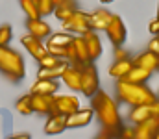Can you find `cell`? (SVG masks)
Here are the masks:
<instances>
[{"label": "cell", "instance_id": "cell-11", "mask_svg": "<svg viewBox=\"0 0 159 139\" xmlns=\"http://www.w3.org/2000/svg\"><path fill=\"white\" fill-rule=\"evenodd\" d=\"M20 43H22V46L32 54L34 59H39V58H43V56L46 54V46L43 45V39L32 35V34L22 35V37H20Z\"/></svg>", "mask_w": 159, "mask_h": 139}, {"label": "cell", "instance_id": "cell-18", "mask_svg": "<svg viewBox=\"0 0 159 139\" xmlns=\"http://www.w3.org/2000/svg\"><path fill=\"white\" fill-rule=\"evenodd\" d=\"M59 89L57 80H50V78H37L34 82V86L30 87V93H43V95H56Z\"/></svg>", "mask_w": 159, "mask_h": 139}, {"label": "cell", "instance_id": "cell-24", "mask_svg": "<svg viewBox=\"0 0 159 139\" xmlns=\"http://www.w3.org/2000/svg\"><path fill=\"white\" fill-rule=\"evenodd\" d=\"M67 65H69V63H67V59H63L59 65L50 67V69H41V67H39L37 78H50V80H57V78L61 76V72L65 71V67H67Z\"/></svg>", "mask_w": 159, "mask_h": 139}, {"label": "cell", "instance_id": "cell-3", "mask_svg": "<svg viewBox=\"0 0 159 139\" xmlns=\"http://www.w3.org/2000/svg\"><path fill=\"white\" fill-rule=\"evenodd\" d=\"M0 71H2L7 78H11L13 82L22 80L24 74H26V67H24L22 56H20L17 50L9 48L7 45L0 46Z\"/></svg>", "mask_w": 159, "mask_h": 139}, {"label": "cell", "instance_id": "cell-22", "mask_svg": "<svg viewBox=\"0 0 159 139\" xmlns=\"http://www.w3.org/2000/svg\"><path fill=\"white\" fill-rule=\"evenodd\" d=\"M76 9V2L74 0H63L61 4H57L56 6V9H54V15L63 22L65 19H69L70 15H72V11Z\"/></svg>", "mask_w": 159, "mask_h": 139}, {"label": "cell", "instance_id": "cell-31", "mask_svg": "<svg viewBox=\"0 0 159 139\" xmlns=\"http://www.w3.org/2000/svg\"><path fill=\"white\" fill-rule=\"evenodd\" d=\"M119 59H129L128 50H124V48H122V45L115 46V61H119Z\"/></svg>", "mask_w": 159, "mask_h": 139}, {"label": "cell", "instance_id": "cell-20", "mask_svg": "<svg viewBox=\"0 0 159 139\" xmlns=\"http://www.w3.org/2000/svg\"><path fill=\"white\" fill-rule=\"evenodd\" d=\"M72 45H74V50H76V59H78V63H91V59H89V50H87V45H85L83 35H74Z\"/></svg>", "mask_w": 159, "mask_h": 139}, {"label": "cell", "instance_id": "cell-26", "mask_svg": "<svg viewBox=\"0 0 159 139\" xmlns=\"http://www.w3.org/2000/svg\"><path fill=\"white\" fill-rule=\"evenodd\" d=\"M19 2H20V7H22V11L26 13L28 19H37V17H41L37 0H19Z\"/></svg>", "mask_w": 159, "mask_h": 139}, {"label": "cell", "instance_id": "cell-34", "mask_svg": "<svg viewBox=\"0 0 159 139\" xmlns=\"http://www.w3.org/2000/svg\"><path fill=\"white\" fill-rule=\"evenodd\" d=\"M120 136L124 139H135V132H133L131 128H122V130H120Z\"/></svg>", "mask_w": 159, "mask_h": 139}, {"label": "cell", "instance_id": "cell-7", "mask_svg": "<svg viewBox=\"0 0 159 139\" xmlns=\"http://www.w3.org/2000/svg\"><path fill=\"white\" fill-rule=\"evenodd\" d=\"M81 65H85V63H69L59 76L63 80V84L72 91H80V87H81V71H80Z\"/></svg>", "mask_w": 159, "mask_h": 139}, {"label": "cell", "instance_id": "cell-23", "mask_svg": "<svg viewBox=\"0 0 159 139\" xmlns=\"http://www.w3.org/2000/svg\"><path fill=\"white\" fill-rule=\"evenodd\" d=\"M131 67H133V61H131V59H119V61H115V63L109 67V74L115 76L117 80H120Z\"/></svg>", "mask_w": 159, "mask_h": 139}, {"label": "cell", "instance_id": "cell-39", "mask_svg": "<svg viewBox=\"0 0 159 139\" xmlns=\"http://www.w3.org/2000/svg\"><path fill=\"white\" fill-rule=\"evenodd\" d=\"M156 139H159V130H157V132H156Z\"/></svg>", "mask_w": 159, "mask_h": 139}, {"label": "cell", "instance_id": "cell-42", "mask_svg": "<svg viewBox=\"0 0 159 139\" xmlns=\"http://www.w3.org/2000/svg\"><path fill=\"white\" fill-rule=\"evenodd\" d=\"M157 71H159V67H157Z\"/></svg>", "mask_w": 159, "mask_h": 139}, {"label": "cell", "instance_id": "cell-32", "mask_svg": "<svg viewBox=\"0 0 159 139\" xmlns=\"http://www.w3.org/2000/svg\"><path fill=\"white\" fill-rule=\"evenodd\" d=\"M148 50L159 56V35H156V37H154V39L148 43Z\"/></svg>", "mask_w": 159, "mask_h": 139}, {"label": "cell", "instance_id": "cell-15", "mask_svg": "<svg viewBox=\"0 0 159 139\" xmlns=\"http://www.w3.org/2000/svg\"><path fill=\"white\" fill-rule=\"evenodd\" d=\"M133 132H135V139H154L157 132V123L154 117H148L146 121L137 123Z\"/></svg>", "mask_w": 159, "mask_h": 139}, {"label": "cell", "instance_id": "cell-19", "mask_svg": "<svg viewBox=\"0 0 159 139\" xmlns=\"http://www.w3.org/2000/svg\"><path fill=\"white\" fill-rule=\"evenodd\" d=\"M150 71H146V69H143V67H139V65H133L120 80H124V82H131V84H146V80L150 78Z\"/></svg>", "mask_w": 159, "mask_h": 139}, {"label": "cell", "instance_id": "cell-25", "mask_svg": "<svg viewBox=\"0 0 159 139\" xmlns=\"http://www.w3.org/2000/svg\"><path fill=\"white\" fill-rule=\"evenodd\" d=\"M74 39V35L70 32H57V34H50L46 37V45H57V46H69V43Z\"/></svg>", "mask_w": 159, "mask_h": 139}, {"label": "cell", "instance_id": "cell-16", "mask_svg": "<svg viewBox=\"0 0 159 139\" xmlns=\"http://www.w3.org/2000/svg\"><path fill=\"white\" fill-rule=\"evenodd\" d=\"M26 30H28V34H32V35H35L39 39H46L52 34L50 24L44 22L41 17H37V19H28L26 21Z\"/></svg>", "mask_w": 159, "mask_h": 139}, {"label": "cell", "instance_id": "cell-33", "mask_svg": "<svg viewBox=\"0 0 159 139\" xmlns=\"http://www.w3.org/2000/svg\"><path fill=\"white\" fill-rule=\"evenodd\" d=\"M115 134H117V130H111V128H106V126H104V128H102V132L98 134V137H100V139H106V137L115 136Z\"/></svg>", "mask_w": 159, "mask_h": 139}, {"label": "cell", "instance_id": "cell-2", "mask_svg": "<svg viewBox=\"0 0 159 139\" xmlns=\"http://www.w3.org/2000/svg\"><path fill=\"white\" fill-rule=\"evenodd\" d=\"M117 96L120 102L128 106H141V104H152L157 100V95L148 89L144 84H131V82H117Z\"/></svg>", "mask_w": 159, "mask_h": 139}, {"label": "cell", "instance_id": "cell-43", "mask_svg": "<svg viewBox=\"0 0 159 139\" xmlns=\"http://www.w3.org/2000/svg\"><path fill=\"white\" fill-rule=\"evenodd\" d=\"M157 98H159V96H157Z\"/></svg>", "mask_w": 159, "mask_h": 139}, {"label": "cell", "instance_id": "cell-13", "mask_svg": "<svg viewBox=\"0 0 159 139\" xmlns=\"http://www.w3.org/2000/svg\"><path fill=\"white\" fill-rule=\"evenodd\" d=\"M67 130V123H65V115L61 113H48V119L44 123V134L48 136H57L61 132Z\"/></svg>", "mask_w": 159, "mask_h": 139}, {"label": "cell", "instance_id": "cell-4", "mask_svg": "<svg viewBox=\"0 0 159 139\" xmlns=\"http://www.w3.org/2000/svg\"><path fill=\"white\" fill-rule=\"evenodd\" d=\"M81 87H80V91H83L85 96H93L94 93L100 89V82H98V71H96V67L93 65V61L91 63H85V65H81Z\"/></svg>", "mask_w": 159, "mask_h": 139}, {"label": "cell", "instance_id": "cell-28", "mask_svg": "<svg viewBox=\"0 0 159 139\" xmlns=\"http://www.w3.org/2000/svg\"><path fill=\"white\" fill-rule=\"evenodd\" d=\"M15 108H17V111H19L20 115H32V113H34V109H32V100H30V95L20 96V98L17 100Z\"/></svg>", "mask_w": 159, "mask_h": 139}, {"label": "cell", "instance_id": "cell-14", "mask_svg": "<svg viewBox=\"0 0 159 139\" xmlns=\"http://www.w3.org/2000/svg\"><path fill=\"white\" fill-rule=\"evenodd\" d=\"M83 39H85V45H87V50H89V59L96 61L102 54V41H100L98 34L94 30H87L83 34Z\"/></svg>", "mask_w": 159, "mask_h": 139}, {"label": "cell", "instance_id": "cell-40", "mask_svg": "<svg viewBox=\"0 0 159 139\" xmlns=\"http://www.w3.org/2000/svg\"><path fill=\"white\" fill-rule=\"evenodd\" d=\"M157 19H159V4H157Z\"/></svg>", "mask_w": 159, "mask_h": 139}, {"label": "cell", "instance_id": "cell-35", "mask_svg": "<svg viewBox=\"0 0 159 139\" xmlns=\"http://www.w3.org/2000/svg\"><path fill=\"white\" fill-rule=\"evenodd\" d=\"M150 32H152L154 35H156V34L159 32V19H156L154 22H150Z\"/></svg>", "mask_w": 159, "mask_h": 139}, {"label": "cell", "instance_id": "cell-38", "mask_svg": "<svg viewBox=\"0 0 159 139\" xmlns=\"http://www.w3.org/2000/svg\"><path fill=\"white\" fill-rule=\"evenodd\" d=\"M100 2H104V4H109V2H113V0H100Z\"/></svg>", "mask_w": 159, "mask_h": 139}, {"label": "cell", "instance_id": "cell-29", "mask_svg": "<svg viewBox=\"0 0 159 139\" xmlns=\"http://www.w3.org/2000/svg\"><path fill=\"white\" fill-rule=\"evenodd\" d=\"M37 4H39V13H41V17L52 15V13H54V9H56V4H54V0H37Z\"/></svg>", "mask_w": 159, "mask_h": 139}, {"label": "cell", "instance_id": "cell-37", "mask_svg": "<svg viewBox=\"0 0 159 139\" xmlns=\"http://www.w3.org/2000/svg\"><path fill=\"white\" fill-rule=\"evenodd\" d=\"M154 119H156V123H157V130H159V115H154Z\"/></svg>", "mask_w": 159, "mask_h": 139}, {"label": "cell", "instance_id": "cell-27", "mask_svg": "<svg viewBox=\"0 0 159 139\" xmlns=\"http://www.w3.org/2000/svg\"><path fill=\"white\" fill-rule=\"evenodd\" d=\"M63 61V58H57V56H54V54H50V52H46L43 58L37 59V63H39L41 69H50V67H56V65H59Z\"/></svg>", "mask_w": 159, "mask_h": 139}, {"label": "cell", "instance_id": "cell-6", "mask_svg": "<svg viewBox=\"0 0 159 139\" xmlns=\"http://www.w3.org/2000/svg\"><path fill=\"white\" fill-rule=\"evenodd\" d=\"M80 108V100L74 95H54V104L50 108V113H61V115H69L72 111H76Z\"/></svg>", "mask_w": 159, "mask_h": 139}, {"label": "cell", "instance_id": "cell-36", "mask_svg": "<svg viewBox=\"0 0 159 139\" xmlns=\"http://www.w3.org/2000/svg\"><path fill=\"white\" fill-rule=\"evenodd\" d=\"M13 139H30V136H28L26 132H24V134L20 132V134H15V136H13Z\"/></svg>", "mask_w": 159, "mask_h": 139}, {"label": "cell", "instance_id": "cell-12", "mask_svg": "<svg viewBox=\"0 0 159 139\" xmlns=\"http://www.w3.org/2000/svg\"><path fill=\"white\" fill-rule=\"evenodd\" d=\"M113 19V13L107 11V9H96L93 13H89V24H91V30L94 32H106L109 21Z\"/></svg>", "mask_w": 159, "mask_h": 139}, {"label": "cell", "instance_id": "cell-17", "mask_svg": "<svg viewBox=\"0 0 159 139\" xmlns=\"http://www.w3.org/2000/svg\"><path fill=\"white\" fill-rule=\"evenodd\" d=\"M133 65H139V67L154 72V71H157V67H159V56L154 54V52H150V50H146V52H143L141 56H137L133 59Z\"/></svg>", "mask_w": 159, "mask_h": 139}, {"label": "cell", "instance_id": "cell-8", "mask_svg": "<svg viewBox=\"0 0 159 139\" xmlns=\"http://www.w3.org/2000/svg\"><path fill=\"white\" fill-rule=\"evenodd\" d=\"M93 115H94V109L93 108H78L76 111L69 113L65 117V123H67V128H81V126H87L91 121H93Z\"/></svg>", "mask_w": 159, "mask_h": 139}, {"label": "cell", "instance_id": "cell-9", "mask_svg": "<svg viewBox=\"0 0 159 139\" xmlns=\"http://www.w3.org/2000/svg\"><path fill=\"white\" fill-rule=\"evenodd\" d=\"M106 32H107V37L113 43V46L124 45V41H126V26H124V22H122V19L119 15H113V19L109 21Z\"/></svg>", "mask_w": 159, "mask_h": 139}, {"label": "cell", "instance_id": "cell-10", "mask_svg": "<svg viewBox=\"0 0 159 139\" xmlns=\"http://www.w3.org/2000/svg\"><path fill=\"white\" fill-rule=\"evenodd\" d=\"M30 100H32V109H34V113L48 115V113H50V108H52V104H54V95L30 93Z\"/></svg>", "mask_w": 159, "mask_h": 139}, {"label": "cell", "instance_id": "cell-30", "mask_svg": "<svg viewBox=\"0 0 159 139\" xmlns=\"http://www.w3.org/2000/svg\"><path fill=\"white\" fill-rule=\"evenodd\" d=\"M11 37H13V34H11V26H9V24H2V26H0V46L9 45Z\"/></svg>", "mask_w": 159, "mask_h": 139}, {"label": "cell", "instance_id": "cell-5", "mask_svg": "<svg viewBox=\"0 0 159 139\" xmlns=\"http://www.w3.org/2000/svg\"><path fill=\"white\" fill-rule=\"evenodd\" d=\"M63 30H65V32H70V34H76V35H83L87 30H91L89 13L80 11L78 7H76V9L72 11V15L63 21Z\"/></svg>", "mask_w": 159, "mask_h": 139}, {"label": "cell", "instance_id": "cell-21", "mask_svg": "<svg viewBox=\"0 0 159 139\" xmlns=\"http://www.w3.org/2000/svg\"><path fill=\"white\" fill-rule=\"evenodd\" d=\"M148 117H152V109H150V104L133 106V108H131V111H129V121H133L135 124H137V123H143V121H146Z\"/></svg>", "mask_w": 159, "mask_h": 139}, {"label": "cell", "instance_id": "cell-41", "mask_svg": "<svg viewBox=\"0 0 159 139\" xmlns=\"http://www.w3.org/2000/svg\"><path fill=\"white\" fill-rule=\"evenodd\" d=\"M156 35H159V32H157V34H156Z\"/></svg>", "mask_w": 159, "mask_h": 139}, {"label": "cell", "instance_id": "cell-1", "mask_svg": "<svg viewBox=\"0 0 159 139\" xmlns=\"http://www.w3.org/2000/svg\"><path fill=\"white\" fill-rule=\"evenodd\" d=\"M91 106L94 109V113L98 115L102 126L111 128V130H119L120 128V113L117 102L107 95L106 91H98L91 96Z\"/></svg>", "mask_w": 159, "mask_h": 139}]
</instances>
